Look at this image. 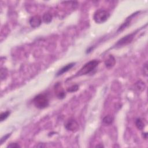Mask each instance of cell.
I'll return each mask as SVG.
<instances>
[{
	"mask_svg": "<svg viewBox=\"0 0 148 148\" xmlns=\"http://www.w3.org/2000/svg\"><path fill=\"white\" fill-rule=\"evenodd\" d=\"M99 61L97 60H93L85 64L82 68L76 73V76H82L88 74L92 72L99 64Z\"/></svg>",
	"mask_w": 148,
	"mask_h": 148,
	"instance_id": "1",
	"label": "cell"
},
{
	"mask_svg": "<svg viewBox=\"0 0 148 148\" xmlns=\"http://www.w3.org/2000/svg\"><path fill=\"white\" fill-rule=\"evenodd\" d=\"M34 105L38 109H44L49 103L48 97L45 94H39L35 97L33 99Z\"/></svg>",
	"mask_w": 148,
	"mask_h": 148,
	"instance_id": "2",
	"label": "cell"
},
{
	"mask_svg": "<svg viewBox=\"0 0 148 148\" xmlns=\"http://www.w3.org/2000/svg\"><path fill=\"white\" fill-rule=\"evenodd\" d=\"M110 17V13L103 9L97 10L93 15V19L95 23L102 24L105 23Z\"/></svg>",
	"mask_w": 148,
	"mask_h": 148,
	"instance_id": "3",
	"label": "cell"
},
{
	"mask_svg": "<svg viewBox=\"0 0 148 148\" xmlns=\"http://www.w3.org/2000/svg\"><path fill=\"white\" fill-rule=\"evenodd\" d=\"M136 34V32L131 33L130 34H128L127 35H125V36L121 38L119 40L117 41L116 43L115 46L116 47H120L124 45H126L132 42V40L134 39V37L135 36V34Z\"/></svg>",
	"mask_w": 148,
	"mask_h": 148,
	"instance_id": "4",
	"label": "cell"
},
{
	"mask_svg": "<svg viewBox=\"0 0 148 148\" xmlns=\"http://www.w3.org/2000/svg\"><path fill=\"white\" fill-rule=\"evenodd\" d=\"M65 128L72 132H76L79 129V124L74 119H69L65 125Z\"/></svg>",
	"mask_w": 148,
	"mask_h": 148,
	"instance_id": "5",
	"label": "cell"
},
{
	"mask_svg": "<svg viewBox=\"0 0 148 148\" xmlns=\"http://www.w3.org/2000/svg\"><path fill=\"white\" fill-rule=\"evenodd\" d=\"M55 93L59 99H63L65 97V92L60 83H57L54 86Z\"/></svg>",
	"mask_w": 148,
	"mask_h": 148,
	"instance_id": "6",
	"label": "cell"
},
{
	"mask_svg": "<svg viewBox=\"0 0 148 148\" xmlns=\"http://www.w3.org/2000/svg\"><path fill=\"white\" fill-rule=\"evenodd\" d=\"M29 23L31 27L36 28V27H38L41 24L42 20L39 16L36 15L31 17V18L29 19Z\"/></svg>",
	"mask_w": 148,
	"mask_h": 148,
	"instance_id": "7",
	"label": "cell"
},
{
	"mask_svg": "<svg viewBox=\"0 0 148 148\" xmlns=\"http://www.w3.org/2000/svg\"><path fill=\"white\" fill-rule=\"evenodd\" d=\"M137 13H139V12H136V13H134L132 14L130 16H129V17L125 20V21L121 25V26L119 28V29H117V32L122 31L124 30L125 28H126L130 25V23H131V21L132 20V18H133L134 17H135V16L137 14Z\"/></svg>",
	"mask_w": 148,
	"mask_h": 148,
	"instance_id": "8",
	"label": "cell"
},
{
	"mask_svg": "<svg viewBox=\"0 0 148 148\" xmlns=\"http://www.w3.org/2000/svg\"><path fill=\"white\" fill-rule=\"evenodd\" d=\"M115 63H116L115 58L112 55H109L108 58L105 61V66L108 69L112 68L115 65Z\"/></svg>",
	"mask_w": 148,
	"mask_h": 148,
	"instance_id": "9",
	"label": "cell"
},
{
	"mask_svg": "<svg viewBox=\"0 0 148 148\" xmlns=\"http://www.w3.org/2000/svg\"><path fill=\"white\" fill-rule=\"evenodd\" d=\"M75 63L74 62H72V63H70V64H67L66 65L63 66L62 68H61L58 71V72L57 73V76H60V75H61L62 74H63L64 73L68 71L69 70H70L74 65H75Z\"/></svg>",
	"mask_w": 148,
	"mask_h": 148,
	"instance_id": "10",
	"label": "cell"
},
{
	"mask_svg": "<svg viewBox=\"0 0 148 148\" xmlns=\"http://www.w3.org/2000/svg\"><path fill=\"white\" fill-rule=\"evenodd\" d=\"M52 18H53V17H52V15L51 14V13H50L49 12H46L43 14V16L42 17V20L45 23L49 24L51 21Z\"/></svg>",
	"mask_w": 148,
	"mask_h": 148,
	"instance_id": "11",
	"label": "cell"
},
{
	"mask_svg": "<svg viewBox=\"0 0 148 148\" xmlns=\"http://www.w3.org/2000/svg\"><path fill=\"white\" fill-rule=\"evenodd\" d=\"M135 125L138 129H139V130H142L145 126V124L141 119L138 118L135 120Z\"/></svg>",
	"mask_w": 148,
	"mask_h": 148,
	"instance_id": "12",
	"label": "cell"
},
{
	"mask_svg": "<svg viewBox=\"0 0 148 148\" xmlns=\"http://www.w3.org/2000/svg\"><path fill=\"white\" fill-rule=\"evenodd\" d=\"M113 117L112 116H110V115H108V116H106L103 119V123H105V124H107V125H110L111 124L113 121Z\"/></svg>",
	"mask_w": 148,
	"mask_h": 148,
	"instance_id": "13",
	"label": "cell"
},
{
	"mask_svg": "<svg viewBox=\"0 0 148 148\" xmlns=\"http://www.w3.org/2000/svg\"><path fill=\"white\" fill-rule=\"evenodd\" d=\"M9 114H10V112L9 111H6V112L2 113L0 115V120L1 121L5 120L7 117H8Z\"/></svg>",
	"mask_w": 148,
	"mask_h": 148,
	"instance_id": "14",
	"label": "cell"
},
{
	"mask_svg": "<svg viewBox=\"0 0 148 148\" xmlns=\"http://www.w3.org/2000/svg\"><path fill=\"white\" fill-rule=\"evenodd\" d=\"M79 89V86L78 85H73L70 87H69L68 89H67V91L68 92H75L77 90Z\"/></svg>",
	"mask_w": 148,
	"mask_h": 148,
	"instance_id": "15",
	"label": "cell"
},
{
	"mask_svg": "<svg viewBox=\"0 0 148 148\" xmlns=\"http://www.w3.org/2000/svg\"><path fill=\"white\" fill-rule=\"evenodd\" d=\"M143 75H145V76H147V63L146 62L144 65H143Z\"/></svg>",
	"mask_w": 148,
	"mask_h": 148,
	"instance_id": "16",
	"label": "cell"
},
{
	"mask_svg": "<svg viewBox=\"0 0 148 148\" xmlns=\"http://www.w3.org/2000/svg\"><path fill=\"white\" fill-rule=\"evenodd\" d=\"M10 135H11V134L10 133V134H8L4 135V136L1 139V144H2L5 141H6V140H7V139L10 136Z\"/></svg>",
	"mask_w": 148,
	"mask_h": 148,
	"instance_id": "17",
	"label": "cell"
},
{
	"mask_svg": "<svg viewBox=\"0 0 148 148\" xmlns=\"http://www.w3.org/2000/svg\"><path fill=\"white\" fill-rule=\"evenodd\" d=\"M20 147V145L16 143H11L8 146V147H12V148H16V147Z\"/></svg>",
	"mask_w": 148,
	"mask_h": 148,
	"instance_id": "18",
	"label": "cell"
}]
</instances>
